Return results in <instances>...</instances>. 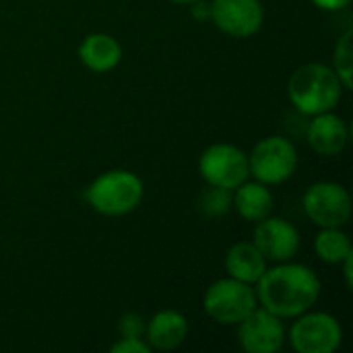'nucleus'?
Listing matches in <instances>:
<instances>
[{"label":"nucleus","instance_id":"nucleus-1","mask_svg":"<svg viewBox=\"0 0 353 353\" xmlns=\"http://www.w3.org/2000/svg\"><path fill=\"white\" fill-rule=\"evenodd\" d=\"M256 283L259 302L279 319H296L308 312L321 296L316 273L304 265H292L288 261L271 271L267 269Z\"/></svg>","mask_w":353,"mask_h":353},{"label":"nucleus","instance_id":"nucleus-2","mask_svg":"<svg viewBox=\"0 0 353 353\" xmlns=\"http://www.w3.org/2000/svg\"><path fill=\"white\" fill-rule=\"evenodd\" d=\"M341 91L343 85L337 72L319 62L300 66L288 83L292 103L306 116L331 112L339 103Z\"/></svg>","mask_w":353,"mask_h":353},{"label":"nucleus","instance_id":"nucleus-3","mask_svg":"<svg viewBox=\"0 0 353 353\" xmlns=\"http://www.w3.org/2000/svg\"><path fill=\"white\" fill-rule=\"evenodd\" d=\"M87 201L101 215H126L143 201V182L132 172L112 170L93 180L87 188Z\"/></svg>","mask_w":353,"mask_h":353},{"label":"nucleus","instance_id":"nucleus-4","mask_svg":"<svg viewBox=\"0 0 353 353\" xmlns=\"http://www.w3.org/2000/svg\"><path fill=\"white\" fill-rule=\"evenodd\" d=\"M205 312L219 325H238L256 308V294L250 283L234 277L219 279L205 292Z\"/></svg>","mask_w":353,"mask_h":353},{"label":"nucleus","instance_id":"nucleus-5","mask_svg":"<svg viewBox=\"0 0 353 353\" xmlns=\"http://www.w3.org/2000/svg\"><path fill=\"white\" fill-rule=\"evenodd\" d=\"M298 168V153L285 137L263 139L248 157L250 174L263 184H281L294 176Z\"/></svg>","mask_w":353,"mask_h":353},{"label":"nucleus","instance_id":"nucleus-6","mask_svg":"<svg viewBox=\"0 0 353 353\" xmlns=\"http://www.w3.org/2000/svg\"><path fill=\"white\" fill-rule=\"evenodd\" d=\"M304 211L319 228H341L350 221L352 199L337 182H316L304 192Z\"/></svg>","mask_w":353,"mask_h":353},{"label":"nucleus","instance_id":"nucleus-7","mask_svg":"<svg viewBox=\"0 0 353 353\" xmlns=\"http://www.w3.org/2000/svg\"><path fill=\"white\" fill-rule=\"evenodd\" d=\"M199 172L211 186L219 188H238L242 182H246L250 170H248V155H244L242 149L234 145H211L203 151L199 161Z\"/></svg>","mask_w":353,"mask_h":353},{"label":"nucleus","instance_id":"nucleus-8","mask_svg":"<svg viewBox=\"0 0 353 353\" xmlns=\"http://www.w3.org/2000/svg\"><path fill=\"white\" fill-rule=\"evenodd\" d=\"M292 347L300 353H331L343 341V331L337 319L327 312L300 314L290 331Z\"/></svg>","mask_w":353,"mask_h":353},{"label":"nucleus","instance_id":"nucleus-9","mask_svg":"<svg viewBox=\"0 0 353 353\" xmlns=\"http://www.w3.org/2000/svg\"><path fill=\"white\" fill-rule=\"evenodd\" d=\"M238 341L248 353H275L283 347L285 329L281 319L265 308H254L244 321L238 323Z\"/></svg>","mask_w":353,"mask_h":353},{"label":"nucleus","instance_id":"nucleus-10","mask_svg":"<svg viewBox=\"0 0 353 353\" xmlns=\"http://www.w3.org/2000/svg\"><path fill=\"white\" fill-rule=\"evenodd\" d=\"M261 0H213L211 21L217 29L234 37H250L263 25Z\"/></svg>","mask_w":353,"mask_h":353},{"label":"nucleus","instance_id":"nucleus-11","mask_svg":"<svg viewBox=\"0 0 353 353\" xmlns=\"http://www.w3.org/2000/svg\"><path fill=\"white\" fill-rule=\"evenodd\" d=\"M267 261L285 263L294 259L300 250V234L298 230L281 219V217H265L254 228V242H252Z\"/></svg>","mask_w":353,"mask_h":353},{"label":"nucleus","instance_id":"nucleus-12","mask_svg":"<svg viewBox=\"0 0 353 353\" xmlns=\"http://www.w3.org/2000/svg\"><path fill=\"white\" fill-rule=\"evenodd\" d=\"M306 137H308L310 147L319 155L333 157L345 149L350 132H347L345 122L331 110V112H323L314 116V120L308 124Z\"/></svg>","mask_w":353,"mask_h":353},{"label":"nucleus","instance_id":"nucleus-13","mask_svg":"<svg viewBox=\"0 0 353 353\" xmlns=\"http://www.w3.org/2000/svg\"><path fill=\"white\" fill-rule=\"evenodd\" d=\"M145 333L151 347L159 352H170L182 345L188 337V321L176 310H161L149 321Z\"/></svg>","mask_w":353,"mask_h":353},{"label":"nucleus","instance_id":"nucleus-14","mask_svg":"<svg viewBox=\"0 0 353 353\" xmlns=\"http://www.w3.org/2000/svg\"><path fill=\"white\" fill-rule=\"evenodd\" d=\"M81 62L93 72H108L118 66L122 58L120 43L108 33H93L87 35L79 48Z\"/></svg>","mask_w":353,"mask_h":353},{"label":"nucleus","instance_id":"nucleus-15","mask_svg":"<svg viewBox=\"0 0 353 353\" xmlns=\"http://www.w3.org/2000/svg\"><path fill=\"white\" fill-rule=\"evenodd\" d=\"M225 269L230 277L238 281L256 283L267 271V259L252 242H238L230 248L225 256Z\"/></svg>","mask_w":353,"mask_h":353},{"label":"nucleus","instance_id":"nucleus-16","mask_svg":"<svg viewBox=\"0 0 353 353\" xmlns=\"http://www.w3.org/2000/svg\"><path fill=\"white\" fill-rule=\"evenodd\" d=\"M234 207L246 221H261L271 215L273 194L263 182H242L234 196Z\"/></svg>","mask_w":353,"mask_h":353},{"label":"nucleus","instance_id":"nucleus-17","mask_svg":"<svg viewBox=\"0 0 353 353\" xmlns=\"http://www.w3.org/2000/svg\"><path fill=\"white\" fill-rule=\"evenodd\" d=\"M314 250L325 263H341L352 252V242L339 228H323L314 240Z\"/></svg>","mask_w":353,"mask_h":353},{"label":"nucleus","instance_id":"nucleus-18","mask_svg":"<svg viewBox=\"0 0 353 353\" xmlns=\"http://www.w3.org/2000/svg\"><path fill=\"white\" fill-rule=\"evenodd\" d=\"M353 33L352 31H345L341 35V39L337 41V48H335V72L343 85V89H352V72H353Z\"/></svg>","mask_w":353,"mask_h":353},{"label":"nucleus","instance_id":"nucleus-19","mask_svg":"<svg viewBox=\"0 0 353 353\" xmlns=\"http://www.w3.org/2000/svg\"><path fill=\"white\" fill-rule=\"evenodd\" d=\"M201 211L209 217H221L230 211L232 207V194L228 188H219V186H211L209 190H205L201 194Z\"/></svg>","mask_w":353,"mask_h":353},{"label":"nucleus","instance_id":"nucleus-20","mask_svg":"<svg viewBox=\"0 0 353 353\" xmlns=\"http://www.w3.org/2000/svg\"><path fill=\"white\" fill-rule=\"evenodd\" d=\"M118 329L122 333V337H134V339H141L147 325L143 323V319L139 314H124L118 323Z\"/></svg>","mask_w":353,"mask_h":353},{"label":"nucleus","instance_id":"nucleus-21","mask_svg":"<svg viewBox=\"0 0 353 353\" xmlns=\"http://www.w3.org/2000/svg\"><path fill=\"white\" fill-rule=\"evenodd\" d=\"M112 353H149L151 352V345L141 341V339H134V337H124L120 339L118 343L112 345Z\"/></svg>","mask_w":353,"mask_h":353},{"label":"nucleus","instance_id":"nucleus-22","mask_svg":"<svg viewBox=\"0 0 353 353\" xmlns=\"http://www.w3.org/2000/svg\"><path fill=\"white\" fill-rule=\"evenodd\" d=\"M312 2L316 6L325 8V10H339V8H343V6L350 4V0H312Z\"/></svg>","mask_w":353,"mask_h":353},{"label":"nucleus","instance_id":"nucleus-23","mask_svg":"<svg viewBox=\"0 0 353 353\" xmlns=\"http://www.w3.org/2000/svg\"><path fill=\"white\" fill-rule=\"evenodd\" d=\"M192 14H194V19H199V21L211 19V4H203V2L196 0V4L192 6Z\"/></svg>","mask_w":353,"mask_h":353},{"label":"nucleus","instance_id":"nucleus-24","mask_svg":"<svg viewBox=\"0 0 353 353\" xmlns=\"http://www.w3.org/2000/svg\"><path fill=\"white\" fill-rule=\"evenodd\" d=\"M345 267H343V275H345V283H347V288L352 290V285H353V277H352V269H353V250L341 261Z\"/></svg>","mask_w":353,"mask_h":353},{"label":"nucleus","instance_id":"nucleus-25","mask_svg":"<svg viewBox=\"0 0 353 353\" xmlns=\"http://www.w3.org/2000/svg\"><path fill=\"white\" fill-rule=\"evenodd\" d=\"M172 2H178V4H190V2H196V0H172Z\"/></svg>","mask_w":353,"mask_h":353}]
</instances>
